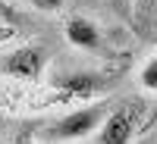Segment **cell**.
Masks as SVG:
<instances>
[{
  "instance_id": "cell-1",
  "label": "cell",
  "mask_w": 157,
  "mask_h": 144,
  "mask_svg": "<svg viewBox=\"0 0 157 144\" xmlns=\"http://www.w3.org/2000/svg\"><path fill=\"white\" fill-rule=\"evenodd\" d=\"M110 113V103L107 100H88L82 107L69 110L66 116H57V119L44 122L38 128V135H32L35 141L41 138L47 144H78L91 135H98V128L104 122V116Z\"/></svg>"
},
{
  "instance_id": "cell-10",
  "label": "cell",
  "mask_w": 157,
  "mask_h": 144,
  "mask_svg": "<svg viewBox=\"0 0 157 144\" xmlns=\"http://www.w3.org/2000/svg\"><path fill=\"white\" fill-rule=\"evenodd\" d=\"M10 144H38V141L32 138V132H22V135H16V138H13Z\"/></svg>"
},
{
  "instance_id": "cell-8",
  "label": "cell",
  "mask_w": 157,
  "mask_h": 144,
  "mask_svg": "<svg viewBox=\"0 0 157 144\" xmlns=\"http://www.w3.org/2000/svg\"><path fill=\"white\" fill-rule=\"evenodd\" d=\"M29 3H32L35 9H41V13H60L66 0H29Z\"/></svg>"
},
{
  "instance_id": "cell-11",
  "label": "cell",
  "mask_w": 157,
  "mask_h": 144,
  "mask_svg": "<svg viewBox=\"0 0 157 144\" xmlns=\"http://www.w3.org/2000/svg\"><path fill=\"white\" fill-rule=\"evenodd\" d=\"M157 122V107H154V113H151V119H148V125H154Z\"/></svg>"
},
{
  "instance_id": "cell-2",
  "label": "cell",
  "mask_w": 157,
  "mask_h": 144,
  "mask_svg": "<svg viewBox=\"0 0 157 144\" xmlns=\"http://www.w3.org/2000/svg\"><path fill=\"white\" fill-rule=\"evenodd\" d=\"M145 128V103L141 100H123L110 107L98 128V144H132L138 132Z\"/></svg>"
},
{
  "instance_id": "cell-4",
  "label": "cell",
  "mask_w": 157,
  "mask_h": 144,
  "mask_svg": "<svg viewBox=\"0 0 157 144\" xmlns=\"http://www.w3.org/2000/svg\"><path fill=\"white\" fill-rule=\"evenodd\" d=\"M63 35H66V41L78 50H88V54H98L104 47V31L94 19L88 16H69L66 25H63Z\"/></svg>"
},
{
  "instance_id": "cell-3",
  "label": "cell",
  "mask_w": 157,
  "mask_h": 144,
  "mask_svg": "<svg viewBox=\"0 0 157 144\" xmlns=\"http://www.w3.org/2000/svg\"><path fill=\"white\" fill-rule=\"evenodd\" d=\"M47 63L50 57L41 44H19L0 57V72L16 82H41L47 72Z\"/></svg>"
},
{
  "instance_id": "cell-6",
  "label": "cell",
  "mask_w": 157,
  "mask_h": 144,
  "mask_svg": "<svg viewBox=\"0 0 157 144\" xmlns=\"http://www.w3.org/2000/svg\"><path fill=\"white\" fill-rule=\"evenodd\" d=\"M129 22H132V28L141 31L145 38L157 35V0H132Z\"/></svg>"
},
{
  "instance_id": "cell-7",
  "label": "cell",
  "mask_w": 157,
  "mask_h": 144,
  "mask_svg": "<svg viewBox=\"0 0 157 144\" xmlns=\"http://www.w3.org/2000/svg\"><path fill=\"white\" fill-rule=\"evenodd\" d=\"M138 85H141V91H148V94H157V50L151 57H145V63H141Z\"/></svg>"
},
{
  "instance_id": "cell-9",
  "label": "cell",
  "mask_w": 157,
  "mask_h": 144,
  "mask_svg": "<svg viewBox=\"0 0 157 144\" xmlns=\"http://www.w3.org/2000/svg\"><path fill=\"white\" fill-rule=\"evenodd\" d=\"M116 16H123V19H129V9H132V0H104Z\"/></svg>"
},
{
  "instance_id": "cell-12",
  "label": "cell",
  "mask_w": 157,
  "mask_h": 144,
  "mask_svg": "<svg viewBox=\"0 0 157 144\" xmlns=\"http://www.w3.org/2000/svg\"><path fill=\"white\" fill-rule=\"evenodd\" d=\"M0 13H6V0H0Z\"/></svg>"
},
{
  "instance_id": "cell-5",
  "label": "cell",
  "mask_w": 157,
  "mask_h": 144,
  "mask_svg": "<svg viewBox=\"0 0 157 144\" xmlns=\"http://www.w3.org/2000/svg\"><path fill=\"white\" fill-rule=\"evenodd\" d=\"M57 88L66 91V94H75V97H91V94H101L104 88H107V75L101 72H63L57 78Z\"/></svg>"
}]
</instances>
